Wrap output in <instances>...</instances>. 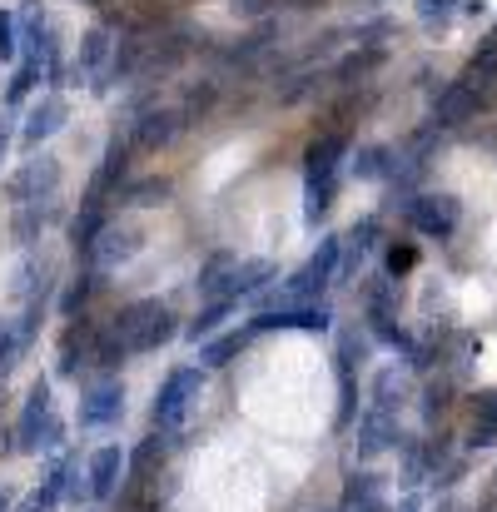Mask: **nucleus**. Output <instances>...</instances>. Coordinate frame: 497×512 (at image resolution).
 I'll return each mask as SVG.
<instances>
[{"label":"nucleus","mask_w":497,"mask_h":512,"mask_svg":"<svg viewBox=\"0 0 497 512\" xmlns=\"http://www.w3.org/2000/svg\"><path fill=\"white\" fill-rule=\"evenodd\" d=\"M378 60H383L378 50H368V55H348V60L338 65V80H343V85H353V75H363V70H373Z\"/></svg>","instance_id":"nucleus-25"},{"label":"nucleus","mask_w":497,"mask_h":512,"mask_svg":"<svg viewBox=\"0 0 497 512\" xmlns=\"http://www.w3.org/2000/svg\"><path fill=\"white\" fill-rule=\"evenodd\" d=\"M174 135H179V110H145L135 120V145L140 150H165Z\"/></svg>","instance_id":"nucleus-13"},{"label":"nucleus","mask_w":497,"mask_h":512,"mask_svg":"<svg viewBox=\"0 0 497 512\" xmlns=\"http://www.w3.org/2000/svg\"><path fill=\"white\" fill-rule=\"evenodd\" d=\"M90 294H95V274H85V279H75L70 289H65V299H60V314L65 319H75L85 304H90Z\"/></svg>","instance_id":"nucleus-21"},{"label":"nucleus","mask_w":497,"mask_h":512,"mask_svg":"<svg viewBox=\"0 0 497 512\" xmlns=\"http://www.w3.org/2000/svg\"><path fill=\"white\" fill-rule=\"evenodd\" d=\"M458 219H463V204L453 194H418L408 204V224L418 234H428V239H448L458 229Z\"/></svg>","instance_id":"nucleus-4"},{"label":"nucleus","mask_w":497,"mask_h":512,"mask_svg":"<svg viewBox=\"0 0 497 512\" xmlns=\"http://www.w3.org/2000/svg\"><path fill=\"white\" fill-rule=\"evenodd\" d=\"M418 15L433 25V20H448L453 15V0H418Z\"/></svg>","instance_id":"nucleus-29"},{"label":"nucleus","mask_w":497,"mask_h":512,"mask_svg":"<svg viewBox=\"0 0 497 512\" xmlns=\"http://www.w3.org/2000/svg\"><path fill=\"white\" fill-rule=\"evenodd\" d=\"M249 334H254V329H249ZM249 334H229V339L209 343V348H204V353H199V358H204V363H209V368H224V363H229V358H234V353H239V348H244V339H249Z\"/></svg>","instance_id":"nucleus-22"},{"label":"nucleus","mask_w":497,"mask_h":512,"mask_svg":"<svg viewBox=\"0 0 497 512\" xmlns=\"http://www.w3.org/2000/svg\"><path fill=\"white\" fill-rule=\"evenodd\" d=\"M209 105H214V90H209V85H204V90H189V95H184V110H179V125L204 120V115H209Z\"/></svg>","instance_id":"nucleus-23"},{"label":"nucleus","mask_w":497,"mask_h":512,"mask_svg":"<svg viewBox=\"0 0 497 512\" xmlns=\"http://www.w3.org/2000/svg\"><path fill=\"white\" fill-rule=\"evenodd\" d=\"M333 194H338V174H319V179H304V219L319 224L329 214Z\"/></svg>","instance_id":"nucleus-17"},{"label":"nucleus","mask_w":497,"mask_h":512,"mask_svg":"<svg viewBox=\"0 0 497 512\" xmlns=\"http://www.w3.org/2000/svg\"><path fill=\"white\" fill-rule=\"evenodd\" d=\"M90 264H95V274H105V269H115V264H125V259H135L140 254V234L135 229H120V224H100L95 229V239H90Z\"/></svg>","instance_id":"nucleus-6"},{"label":"nucleus","mask_w":497,"mask_h":512,"mask_svg":"<svg viewBox=\"0 0 497 512\" xmlns=\"http://www.w3.org/2000/svg\"><path fill=\"white\" fill-rule=\"evenodd\" d=\"M393 438H398V423H393V413H368L363 418V428H358V453L363 458H373V453H383V448H393Z\"/></svg>","instance_id":"nucleus-16"},{"label":"nucleus","mask_w":497,"mask_h":512,"mask_svg":"<svg viewBox=\"0 0 497 512\" xmlns=\"http://www.w3.org/2000/svg\"><path fill=\"white\" fill-rule=\"evenodd\" d=\"M125 463H130V458H125L115 443L100 448V453L90 458L85 473H90V498H95V503H110V498L120 493V483H125Z\"/></svg>","instance_id":"nucleus-11"},{"label":"nucleus","mask_w":497,"mask_h":512,"mask_svg":"<svg viewBox=\"0 0 497 512\" xmlns=\"http://www.w3.org/2000/svg\"><path fill=\"white\" fill-rule=\"evenodd\" d=\"M55 189H60V165H55L50 155H40V160H25V170L5 184V194H10L15 204H45Z\"/></svg>","instance_id":"nucleus-5"},{"label":"nucleus","mask_w":497,"mask_h":512,"mask_svg":"<svg viewBox=\"0 0 497 512\" xmlns=\"http://www.w3.org/2000/svg\"><path fill=\"white\" fill-rule=\"evenodd\" d=\"M125 418V383L105 378L80 398V428H115Z\"/></svg>","instance_id":"nucleus-7"},{"label":"nucleus","mask_w":497,"mask_h":512,"mask_svg":"<svg viewBox=\"0 0 497 512\" xmlns=\"http://www.w3.org/2000/svg\"><path fill=\"white\" fill-rule=\"evenodd\" d=\"M135 209H155V204H165L169 199V184L165 179H140V184H130V194H125Z\"/></svg>","instance_id":"nucleus-19"},{"label":"nucleus","mask_w":497,"mask_h":512,"mask_svg":"<svg viewBox=\"0 0 497 512\" xmlns=\"http://www.w3.org/2000/svg\"><path fill=\"white\" fill-rule=\"evenodd\" d=\"M358 498H378V478L373 473H363V478L348 483V503H358Z\"/></svg>","instance_id":"nucleus-28"},{"label":"nucleus","mask_w":497,"mask_h":512,"mask_svg":"<svg viewBox=\"0 0 497 512\" xmlns=\"http://www.w3.org/2000/svg\"><path fill=\"white\" fill-rule=\"evenodd\" d=\"M333 324V314L324 304H294V309H269V314H259L249 329L254 334H269V329H304V334H324Z\"/></svg>","instance_id":"nucleus-8"},{"label":"nucleus","mask_w":497,"mask_h":512,"mask_svg":"<svg viewBox=\"0 0 497 512\" xmlns=\"http://www.w3.org/2000/svg\"><path fill=\"white\" fill-rule=\"evenodd\" d=\"M353 512H388V503L383 498H358V503H348Z\"/></svg>","instance_id":"nucleus-31"},{"label":"nucleus","mask_w":497,"mask_h":512,"mask_svg":"<svg viewBox=\"0 0 497 512\" xmlns=\"http://www.w3.org/2000/svg\"><path fill=\"white\" fill-rule=\"evenodd\" d=\"M398 512H418V503H413V498H408V503H403V508H398Z\"/></svg>","instance_id":"nucleus-33"},{"label":"nucleus","mask_w":497,"mask_h":512,"mask_svg":"<svg viewBox=\"0 0 497 512\" xmlns=\"http://www.w3.org/2000/svg\"><path fill=\"white\" fill-rule=\"evenodd\" d=\"M413 264H418V249H413V244H393V249H388V274H393V279L408 274Z\"/></svg>","instance_id":"nucleus-26"},{"label":"nucleus","mask_w":497,"mask_h":512,"mask_svg":"<svg viewBox=\"0 0 497 512\" xmlns=\"http://www.w3.org/2000/svg\"><path fill=\"white\" fill-rule=\"evenodd\" d=\"M229 309H234V299H214V304H204V309H199V319L189 324V339H194V343L209 339V334L229 319Z\"/></svg>","instance_id":"nucleus-18"},{"label":"nucleus","mask_w":497,"mask_h":512,"mask_svg":"<svg viewBox=\"0 0 497 512\" xmlns=\"http://www.w3.org/2000/svg\"><path fill=\"white\" fill-rule=\"evenodd\" d=\"M478 105H483L478 85L458 80V85H448V90L438 95V125H463V120H473V115H478Z\"/></svg>","instance_id":"nucleus-12"},{"label":"nucleus","mask_w":497,"mask_h":512,"mask_svg":"<svg viewBox=\"0 0 497 512\" xmlns=\"http://www.w3.org/2000/svg\"><path fill=\"white\" fill-rule=\"evenodd\" d=\"M358 174H368V179H373V174H383V150H368V155L358 160Z\"/></svg>","instance_id":"nucleus-30"},{"label":"nucleus","mask_w":497,"mask_h":512,"mask_svg":"<svg viewBox=\"0 0 497 512\" xmlns=\"http://www.w3.org/2000/svg\"><path fill=\"white\" fill-rule=\"evenodd\" d=\"M5 145H10V135H5V125H0V160H5Z\"/></svg>","instance_id":"nucleus-32"},{"label":"nucleus","mask_w":497,"mask_h":512,"mask_svg":"<svg viewBox=\"0 0 497 512\" xmlns=\"http://www.w3.org/2000/svg\"><path fill=\"white\" fill-rule=\"evenodd\" d=\"M0 60H15V15L0 10Z\"/></svg>","instance_id":"nucleus-27"},{"label":"nucleus","mask_w":497,"mask_h":512,"mask_svg":"<svg viewBox=\"0 0 497 512\" xmlns=\"http://www.w3.org/2000/svg\"><path fill=\"white\" fill-rule=\"evenodd\" d=\"M65 120H70V105H65L60 95H45V100L30 110V120H25V130H20V145H25V150H40L55 130H65Z\"/></svg>","instance_id":"nucleus-10"},{"label":"nucleus","mask_w":497,"mask_h":512,"mask_svg":"<svg viewBox=\"0 0 497 512\" xmlns=\"http://www.w3.org/2000/svg\"><path fill=\"white\" fill-rule=\"evenodd\" d=\"M0 512H10V498H5V493H0Z\"/></svg>","instance_id":"nucleus-34"},{"label":"nucleus","mask_w":497,"mask_h":512,"mask_svg":"<svg viewBox=\"0 0 497 512\" xmlns=\"http://www.w3.org/2000/svg\"><path fill=\"white\" fill-rule=\"evenodd\" d=\"M348 155V135H319L309 150H304V179H319V174H338V160Z\"/></svg>","instance_id":"nucleus-15"},{"label":"nucleus","mask_w":497,"mask_h":512,"mask_svg":"<svg viewBox=\"0 0 497 512\" xmlns=\"http://www.w3.org/2000/svg\"><path fill=\"white\" fill-rule=\"evenodd\" d=\"M15 438H20L15 443L20 453H50V448L65 443V423L55 418V398H50V383L45 378L30 383V398H25V413L15 423Z\"/></svg>","instance_id":"nucleus-2"},{"label":"nucleus","mask_w":497,"mask_h":512,"mask_svg":"<svg viewBox=\"0 0 497 512\" xmlns=\"http://www.w3.org/2000/svg\"><path fill=\"white\" fill-rule=\"evenodd\" d=\"M115 334H120V343L130 353H155V348H165L179 334V324H174L169 304H160V299H135L130 309L115 314Z\"/></svg>","instance_id":"nucleus-1"},{"label":"nucleus","mask_w":497,"mask_h":512,"mask_svg":"<svg viewBox=\"0 0 497 512\" xmlns=\"http://www.w3.org/2000/svg\"><path fill=\"white\" fill-rule=\"evenodd\" d=\"M95 343H100V334L85 319H75L65 329V339H60V373L65 378H80L85 368H95Z\"/></svg>","instance_id":"nucleus-9"},{"label":"nucleus","mask_w":497,"mask_h":512,"mask_svg":"<svg viewBox=\"0 0 497 512\" xmlns=\"http://www.w3.org/2000/svg\"><path fill=\"white\" fill-rule=\"evenodd\" d=\"M40 224H45V209H40V204H20V214H15V239L30 244V239L40 234Z\"/></svg>","instance_id":"nucleus-24"},{"label":"nucleus","mask_w":497,"mask_h":512,"mask_svg":"<svg viewBox=\"0 0 497 512\" xmlns=\"http://www.w3.org/2000/svg\"><path fill=\"white\" fill-rule=\"evenodd\" d=\"M194 398H199V368H174L165 378V388H160V398H155V428L160 433H179L189 408H194Z\"/></svg>","instance_id":"nucleus-3"},{"label":"nucleus","mask_w":497,"mask_h":512,"mask_svg":"<svg viewBox=\"0 0 497 512\" xmlns=\"http://www.w3.org/2000/svg\"><path fill=\"white\" fill-rule=\"evenodd\" d=\"M274 274H279V269H274L269 259H244V264H234V274H229V284H224L219 299H249V294H259Z\"/></svg>","instance_id":"nucleus-14"},{"label":"nucleus","mask_w":497,"mask_h":512,"mask_svg":"<svg viewBox=\"0 0 497 512\" xmlns=\"http://www.w3.org/2000/svg\"><path fill=\"white\" fill-rule=\"evenodd\" d=\"M105 50H110V35L105 30H90L85 45H80V75H95V65L105 60Z\"/></svg>","instance_id":"nucleus-20"}]
</instances>
